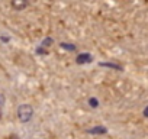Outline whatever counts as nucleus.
Wrapping results in <instances>:
<instances>
[{"label":"nucleus","instance_id":"7ed1b4c3","mask_svg":"<svg viewBox=\"0 0 148 139\" xmlns=\"http://www.w3.org/2000/svg\"><path fill=\"white\" fill-rule=\"evenodd\" d=\"M77 62H79V64L90 62V55H89V54H83V55H79V58H77Z\"/></svg>","mask_w":148,"mask_h":139},{"label":"nucleus","instance_id":"423d86ee","mask_svg":"<svg viewBox=\"0 0 148 139\" xmlns=\"http://www.w3.org/2000/svg\"><path fill=\"white\" fill-rule=\"evenodd\" d=\"M90 106L96 107V106H97V100H96V99H90Z\"/></svg>","mask_w":148,"mask_h":139},{"label":"nucleus","instance_id":"0eeeda50","mask_svg":"<svg viewBox=\"0 0 148 139\" xmlns=\"http://www.w3.org/2000/svg\"><path fill=\"white\" fill-rule=\"evenodd\" d=\"M3 103H5V97H3L2 94H0V106H2Z\"/></svg>","mask_w":148,"mask_h":139},{"label":"nucleus","instance_id":"20e7f679","mask_svg":"<svg viewBox=\"0 0 148 139\" xmlns=\"http://www.w3.org/2000/svg\"><path fill=\"white\" fill-rule=\"evenodd\" d=\"M105 132H106V130H105V127H100V126L90 129V133H105Z\"/></svg>","mask_w":148,"mask_h":139},{"label":"nucleus","instance_id":"f257e3e1","mask_svg":"<svg viewBox=\"0 0 148 139\" xmlns=\"http://www.w3.org/2000/svg\"><path fill=\"white\" fill-rule=\"evenodd\" d=\"M32 107L28 106V104H22L18 110V114H19V119L23 120V122H28L31 117H32Z\"/></svg>","mask_w":148,"mask_h":139},{"label":"nucleus","instance_id":"f03ea898","mask_svg":"<svg viewBox=\"0 0 148 139\" xmlns=\"http://www.w3.org/2000/svg\"><path fill=\"white\" fill-rule=\"evenodd\" d=\"M12 6L15 9L21 10V9H23L26 6V0H12Z\"/></svg>","mask_w":148,"mask_h":139},{"label":"nucleus","instance_id":"1a4fd4ad","mask_svg":"<svg viewBox=\"0 0 148 139\" xmlns=\"http://www.w3.org/2000/svg\"><path fill=\"white\" fill-rule=\"evenodd\" d=\"M0 117H2V113H0Z\"/></svg>","mask_w":148,"mask_h":139},{"label":"nucleus","instance_id":"6e6552de","mask_svg":"<svg viewBox=\"0 0 148 139\" xmlns=\"http://www.w3.org/2000/svg\"><path fill=\"white\" fill-rule=\"evenodd\" d=\"M9 139H16V136H13V138H9Z\"/></svg>","mask_w":148,"mask_h":139},{"label":"nucleus","instance_id":"39448f33","mask_svg":"<svg viewBox=\"0 0 148 139\" xmlns=\"http://www.w3.org/2000/svg\"><path fill=\"white\" fill-rule=\"evenodd\" d=\"M62 46H64L65 49H71V51L76 49V46H74V45H65V44H62Z\"/></svg>","mask_w":148,"mask_h":139}]
</instances>
